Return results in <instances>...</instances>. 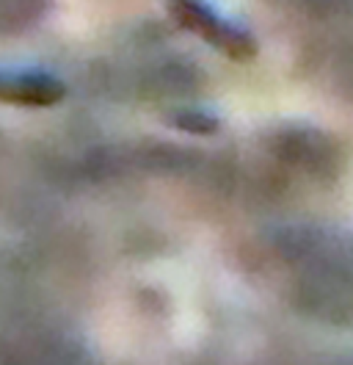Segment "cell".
Segmentation results:
<instances>
[{
  "label": "cell",
  "instance_id": "obj_1",
  "mask_svg": "<svg viewBox=\"0 0 353 365\" xmlns=\"http://www.w3.org/2000/svg\"><path fill=\"white\" fill-rule=\"evenodd\" d=\"M172 14L185 31L196 34L232 61H251L257 56V42L243 28L221 20L204 0H172Z\"/></svg>",
  "mask_w": 353,
  "mask_h": 365
},
{
  "label": "cell",
  "instance_id": "obj_2",
  "mask_svg": "<svg viewBox=\"0 0 353 365\" xmlns=\"http://www.w3.org/2000/svg\"><path fill=\"white\" fill-rule=\"evenodd\" d=\"M66 86L44 72H0V103L22 108H50L61 103Z\"/></svg>",
  "mask_w": 353,
  "mask_h": 365
}]
</instances>
